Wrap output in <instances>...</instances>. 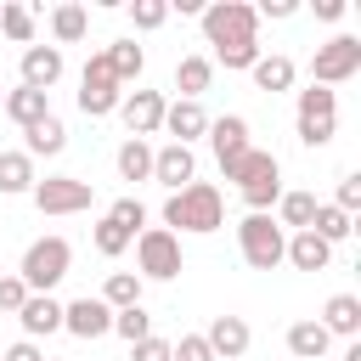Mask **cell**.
I'll return each instance as SVG.
<instances>
[{"label": "cell", "mask_w": 361, "mask_h": 361, "mask_svg": "<svg viewBox=\"0 0 361 361\" xmlns=\"http://www.w3.org/2000/svg\"><path fill=\"white\" fill-rule=\"evenodd\" d=\"M316 17H322V23H338V17H344V0H316Z\"/></svg>", "instance_id": "obj_44"}, {"label": "cell", "mask_w": 361, "mask_h": 361, "mask_svg": "<svg viewBox=\"0 0 361 361\" xmlns=\"http://www.w3.org/2000/svg\"><path fill=\"white\" fill-rule=\"evenodd\" d=\"M102 56H107V68H113V79H118V85H135V79H141V68H147V51H141L135 39H113Z\"/></svg>", "instance_id": "obj_29"}, {"label": "cell", "mask_w": 361, "mask_h": 361, "mask_svg": "<svg viewBox=\"0 0 361 361\" xmlns=\"http://www.w3.org/2000/svg\"><path fill=\"white\" fill-rule=\"evenodd\" d=\"M197 23H203V39L214 51H237V45H254L259 39V17H254L248 0H209L197 11Z\"/></svg>", "instance_id": "obj_3"}, {"label": "cell", "mask_w": 361, "mask_h": 361, "mask_svg": "<svg viewBox=\"0 0 361 361\" xmlns=\"http://www.w3.org/2000/svg\"><path fill=\"white\" fill-rule=\"evenodd\" d=\"M0 6H6V0H0Z\"/></svg>", "instance_id": "obj_46"}, {"label": "cell", "mask_w": 361, "mask_h": 361, "mask_svg": "<svg viewBox=\"0 0 361 361\" xmlns=\"http://www.w3.org/2000/svg\"><path fill=\"white\" fill-rule=\"evenodd\" d=\"M164 130H169V141L175 147H192V141H203L209 135V113H203V102H169L164 107Z\"/></svg>", "instance_id": "obj_16"}, {"label": "cell", "mask_w": 361, "mask_h": 361, "mask_svg": "<svg viewBox=\"0 0 361 361\" xmlns=\"http://www.w3.org/2000/svg\"><path fill=\"white\" fill-rule=\"evenodd\" d=\"M271 220H276L282 231H310V220H316V192H282Z\"/></svg>", "instance_id": "obj_27"}, {"label": "cell", "mask_w": 361, "mask_h": 361, "mask_svg": "<svg viewBox=\"0 0 361 361\" xmlns=\"http://www.w3.org/2000/svg\"><path fill=\"white\" fill-rule=\"evenodd\" d=\"M293 130H299L305 147H327L338 135V90L305 85L299 90V107H293Z\"/></svg>", "instance_id": "obj_6"}, {"label": "cell", "mask_w": 361, "mask_h": 361, "mask_svg": "<svg viewBox=\"0 0 361 361\" xmlns=\"http://www.w3.org/2000/svg\"><path fill=\"white\" fill-rule=\"evenodd\" d=\"M316 322L327 327V338H344V344H350V338H361V299H355V293H333Z\"/></svg>", "instance_id": "obj_19"}, {"label": "cell", "mask_w": 361, "mask_h": 361, "mask_svg": "<svg viewBox=\"0 0 361 361\" xmlns=\"http://www.w3.org/2000/svg\"><path fill=\"white\" fill-rule=\"evenodd\" d=\"M248 79H254V90H265V96H276V90H293V79H299V68H293V56H259L254 68H248Z\"/></svg>", "instance_id": "obj_24"}, {"label": "cell", "mask_w": 361, "mask_h": 361, "mask_svg": "<svg viewBox=\"0 0 361 361\" xmlns=\"http://www.w3.org/2000/svg\"><path fill=\"white\" fill-rule=\"evenodd\" d=\"M6 118L17 124V130H34L39 118H51V96L45 90H28V85H17V90H6Z\"/></svg>", "instance_id": "obj_21"}, {"label": "cell", "mask_w": 361, "mask_h": 361, "mask_svg": "<svg viewBox=\"0 0 361 361\" xmlns=\"http://www.w3.org/2000/svg\"><path fill=\"white\" fill-rule=\"evenodd\" d=\"M203 338H209L214 361H243V355H248V338H254V333H248V322H243V316H214Z\"/></svg>", "instance_id": "obj_18"}, {"label": "cell", "mask_w": 361, "mask_h": 361, "mask_svg": "<svg viewBox=\"0 0 361 361\" xmlns=\"http://www.w3.org/2000/svg\"><path fill=\"white\" fill-rule=\"evenodd\" d=\"M118 102H124V85L113 79L107 56L96 51V56L85 62V73H79V113H85V118H107V113H118Z\"/></svg>", "instance_id": "obj_9"}, {"label": "cell", "mask_w": 361, "mask_h": 361, "mask_svg": "<svg viewBox=\"0 0 361 361\" xmlns=\"http://www.w3.org/2000/svg\"><path fill=\"white\" fill-rule=\"evenodd\" d=\"M299 11V0H265V6H254V17H271V23H288Z\"/></svg>", "instance_id": "obj_42"}, {"label": "cell", "mask_w": 361, "mask_h": 361, "mask_svg": "<svg viewBox=\"0 0 361 361\" xmlns=\"http://www.w3.org/2000/svg\"><path fill=\"white\" fill-rule=\"evenodd\" d=\"M130 23L147 34V28H164L169 23V0H130Z\"/></svg>", "instance_id": "obj_37"}, {"label": "cell", "mask_w": 361, "mask_h": 361, "mask_svg": "<svg viewBox=\"0 0 361 361\" xmlns=\"http://www.w3.org/2000/svg\"><path fill=\"white\" fill-rule=\"evenodd\" d=\"M17 68H23V85H28V90H45V96H51V85L62 79V68H68V62H62V51H56V45H28Z\"/></svg>", "instance_id": "obj_17"}, {"label": "cell", "mask_w": 361, "mask_h": 361, "mask_svg": "<svg viewBox=\"0 0 361 361\" xmlns=\"http://www.w3.org/2000/svg\"><path fill=\"white\" fill-rule=\"evenodd\" d=\"M237 248L254 271H276L282 265V248H288V231L271 220V214H243L237 220Z\"/></svg>", "instance_id": "obj_7"}, {"label": "cell", "mask_w": 361, "mask_h": 361, "mask_svg": "<svg viewBox=\"0 0 361 361\" xmlns=\"http://www.w3.org/2000/svg\"><path fill=\"white\" fill-rule=\"evenodd\" d=\"M85 28H90V11H85L79 0L51 6V39H56V51H62V45H79V39H85Z\"/></svg>", "instance_id": "obj_25"}, {"label": "cell", "mask_w": 361, "mask_h": 361, "mask_svg": "<svg viewBox=\"0 0 361 361\" xmlns=\"http://www.w3.org/2000/svg\"><path fill=\"white\" fill-rule=\"evenodd\" d=\"M107 220H118L130 237H141V231H147V203H141V197H113Z\"/></svg>", "instance_id": "obj_36"}, {"label": "cell", "mask_w": 361, "mask_h": 361, "mask_svg": "<svg viewBox=\"0 0 361 361\" xmlns=\"http://www.w3.org/2000/svg\"><path fill=\"white\" fill-rule=\"evenodd\" d=\"M0 34H6V39H17V45L28 51V45H34V11H28V6H17V0H6V6H0Z\"/></svg>", "instance_id": "obj_33"}, {"label": "cell", "mask_w": 361, "mask_h": 361, "mask_svg": "<svg viewBox=\"0 0 361 361\" xmlns=\"http://www.w3.org/2000/svg\"><path fill=\"white\" fill-rule=\"evenodd\" d=\"M68 265H73V248H68V237H34L28 248H23V259H17V276H23V288L28 293H51L62 276H68Z\"/></svg>", "instance_id": "obj_4"}, {"label": "cell", "mask_w": 361, "mask_h": 361, "mask_svg": "<svg viewBox=\"0 0 361 361\" xmlns=\"http://www.w3.org/2000/svg\"><path fill=\"white\" fill-rule=\"evenodd\" d=\"M17 322H23V338H51V333H62V299L56 293H28L23 299V310H17Z\"/></svg>", "instance_id": "obj_15"}, {"label": "cell", "mask_w": 361, "mask_h": 361, "mask_svg": "<svg viewBox=\"0 0 361 361\" xmlns=\"http://www.w3.org/2000/svg\"><path fill=\"white\" fill-rule=\"evenodd\" d=\"M209 147H214V164H220V175L254 147L248 141V118L243 113H220V118H209Z\"/></svg>", "instance_id": "obj_12"}, {"label": "cell", "mask_w": 361, "mask_h": 361, "mask_svg": "<svg viewBox=\"0 0 361 361\" xmlns=\"http://www.w3.org/2000/svg\"><path fill=\"white\" fill-rule=\"evenodd\" d=\"M288 350H293V361H327L333 338H327V327H322L316 316H305V322L288 327Z\"/></svg>", "instance_id": "obj_23"}, {"label": "cell", "mask_w": 361, "mask_h": 361, "mask_svg": "<svg viewBox=\"0 0 361 361\" xmlns=\"http://www.w3.org/2000/svg\"><path fill=\"white\" fill-rule=\"evenodd\" d=\"M209 85H214V62H209L203 51H192V56L175 62V90H180V102H203Z\"/></svg>", "instance_id": "obj_22"}, {"label": "cell", "mask_w": 361, "mask_h": 361, "mask_svg": "<svg viewBox=\"0 0 361 361\" xmlns=\"http://www.w3.org/2000/svg\"><path fill=\"white\" fill-rule=\"evenodd\" d=\"M164 107H169V96H164V90H124L118 118H124V130H130L135 141H147V135H158V130H164Z\"/></svg>", "instance_id": "obj_11"}, {"label": "cell", "mask_w": 361, "mask_h": 361, "mask_svg": "<svg viewBox=\"0 0 361 361\" xmlns=\"http://www.w3.org/2000/svg\"><path fill=\"white\" fill-rule=\"evenodd\" d=\"M282 265H293V271H327V265H333V248H327L316 231H288Z\"/></svg>", "instance_id": "obj_20"}, {"label": "cell", "mask_w": 361, "mask_h": 361, "mask_svg": "<svg viewBox=\"0 0 361 361\" xmlns=\"http://www.w3.org/2000/svg\"><path fill=\"white\" fill-rule=\"evenodd\" d=\"M169 361H214V350H209L203 333H180V338L169 344Z\"/></svg>", "instance_id": "obj_38"}, {"label": "cell", "mask_w": 361, "mask_h": 361, "mask_svg": "<svg viewBox=\"0 0 361 361\" xmlns=\"http://www.w3.org/2000/svg\"><path fill=\"white\" fill-rule=\"evenodd\" d=\"M0 102H6V85H0Z\"/></svg>", "instance_id": "obj_45"}, {"label": "cell", "mask_w": 361, "mask_h": 361, "mask_svg": "<svg viewBox=\"0 0 361 361\" xmlns=\"http://www.w3.org/2000/svg\"><path fill=\"white\" fill-rule=\"evenodd\" d=\"M28 197H34L39 214H85L96 203V186L79 180V175H45V180H34Z\"/></svg>", "instance_id": "obj_10"}, {"label": "cell", "mask_w": 361, "mask_h": 361, "mask_svg": "<svg viewBox=\"0 0 361 361\" xmlns=\"http://www.w3.org/2000/svg\"><path fill=\"white\" fill-rule=\"evenodd\" d=\"M62 333H73V338H102V333H113V310L96 299V293H85V299H73V305H62Z\"/></svg>", "instance_id": "obj_14"}, {"label": "cell", "mask_w": 361, "mask_h": 361, "mask_svg": "<svg viewBox=\"0 0 361 361\" xmlns=\"http://www.w3.org/2000/svg\"><path fill=\"white\" fill-rule=\"evenodd\" d=\"M23 299H28L23 276H17V271H6V276H0V310H6V316H17V310H23Z\"/></svg>", "instance_id": "obj_39"}, {"label": "cell", "mask_w": 361, "mask_h": 361, "mask_svg": "<svg viewBox=\"0 0 361 361\" xmlns=\"http://www.w3.org/2000/svg\"><path fill=\"white\" fill-rule=\"evenodd\" d=\"M130 361H169V338H141V344H130Z\"/></svg>", "instance_id": "obj_41"}, {"label": "cell", "mask_w": 361, "mask_h": 361, "mask_svg": "<svg viewBox=\"0 0 361 361\" xmlns=\"http://www.w3.org/2000/svg\"><path fill=\"white\" fill-rule=\"evenodd\" d=\"M333 209H344V214H355L361 209V175L350 169V175H338V197H333Z\"/></svg>", "instance_id": "obj_40"}, {"label": "cell", "mask_w": 361, "mask_h": 361, "mask_svg": "<svg viewBox=\"0 0 361 361\" xmlns=\"http://www.w3.org/2000/svg\"><path fill=\"white\" fill-rule=\"evenodd\" d=\"M0 361H45V350H39L34 338H17L11 350H0Z\"/></svg>", "instance_id": "obj_43"}, {"label": "cell", "mask_w": 361, "mask_h": 361, "mask_svg": "<svg viewBox=\"0 0 361 361\" xmlns=\"http://www.w3.org/2000/svg\"><path fill=\"white\" fill-rule=\"evenodd\" d=\"M310 231L333 248V243H344L350 231H355V214H344V209H333V203H316V220H310Z\"/></svg>", "instance_id": "obj_31"}, {"label": "cell", "mask_w": 361, "mask_h": 361, "mask_svg": "<svg viewBox=\"0 0 361 361\" xmlns=\"http://www.w3.org/2000/svg\"><path fill=\"white\" fill-rule=\"evenodd\" d=\"M355 73H361V39H355V34H333L327 45H316V56H310V85L333 90V85H344V79H355Z\"/></svg>", "instance_id": "obj_8"}, {"label": "cell", "mask_w": 361, "mask_h": 361, "mask_svg": "<svg viewBox=\"0 0 361 361\" xmlns=\"http://www.w3.org/2000/svg\"><path fill=\"white\" fill-rule=\"evenodd\" d=\"M90 243H96V254H102V259H118L135 237H130L118 220H107V214H102V220H96V231H90Z\"/></svg>", "instance_id": "obj_34"}, {"label": "cell", "mask_w": 361, "mask_h": 361, "mask_svg": "<svg viewBox=\"0 0 361 361\" xmlns=\"http://www.w3.org/2000/svg\"><path fill=\"white\" fill-rule=\"evenodd\" d=\"M226 226V197H220V186H209V180H192V186H180V192H169L164 197V231H192V237H209V231H220Z\"/></svg>", "instance_id": "obj_1"}, {"label": "cell", "mask_w": 361, "mask_h": 361, "mask_svg": "<svg viewBox=\"0 0 361 361\" xmlns=\"http://www.w3.org/2000/svg\"><path fill=\"white\" fill-rule=\"evenodd\" d=\"M130 248H135V276H141V282H175V276L186 271L180 237H175V231H164V226H147Z\"/></svg>", "instance_id": "obj_5"}, {"label": "cell", "mask_w": 361, "mask_h": 361, "mask_svg": "<svg viewBox=\"0 0 361 361\" xmlns=\"http://www.w3.org/2000/svg\"><path fill=\"white\" fill-rule=\"evenodd\" d=\"M62 147H68V124H62L56 113L39 118L34 130H23V152H28V158H56Z\"/></svg>", "instance_id": "obj_26"}, {"label": "cell", "mask_w": 361, "mask_h": 361, "mask_svg": "<svg viewBox=\"0 0 361 361\" xmlns=\"http://www.w3.org/2000/svg\"><path fill=\"white\" fill-rule=\"evenodd\" d=\"M226 180H237L248 214H271L276 197H282V164H276V152H265V147H248V152L226 169Z\"/></svg>", "instance_id": "obj_2"}, {"label": "cell", "mask_w": 361, "mask_h": 361, "mask_svg": "<svg viewBox=\"0 0 361 361\" xmlns=\"http://www.w3.org/2000/svg\"><path fill=\"white\" fill-rule=\"evenodd\" d=\"M113 164H118V180H152V147H147V141H135V135L118 147V158H113Z\"/></svg>", "instance_id": "obj_30"}, {"label": "cell", "mask_w": 361, "mask_h": 361, "mask_svg": "<svg viewBox=\"0 0 361 361\" xmlns=\"http://www.w3.org/2000/svg\"><path fill=\"white\" fill-rule=\"evenodd\" d=\"M34 158L17 147V152H0V197H17V192H34Z\"/></svg>", "instance_id": "obj_28"}, {"label": "cell", "mask_w": 361, "mask_h": 361, "mask_svg": "<svg viewBox=\"0 0 361 361\" xmlns=\"http://www.w3.org/2000/svg\"><path fill=\"white\" fill-rule=\"evenodd\" d=\"M152 180L169 186V192L192 186V180H197V152H192V147H175V141L152 147Z\"/></svg>", "instance_id": "obj_13"}, {"label": "cell", "mask_w": 361, "mask_h": 361, "mask_svg": "<svg viewBox=\"0 0 361 361\" xmlns=\"http://www.w3.org/2000/svg\"><path fill=\"white\" fill-rule=\"evenodd\" d=\"M113 333H118L124 344H141V338H152V316H147L141 305H130V310H113Z\"/></svg>", "instance_id": "obj_35"}, {"label": "cell", "mask_w": 361, "mask_h": 361, "mask_svg": "<svg viewBox=\"0 0 361 361\" xmlns=\"http://www.w3.org/2000/svg\"><path fill=\"white\" fill-rule=\"evenodd\" d=\"M96 299H102L107 310H130V305H141V276H135V271H113Z\"/></svg>", "instance_id": "obj_32"}]
</instances>
